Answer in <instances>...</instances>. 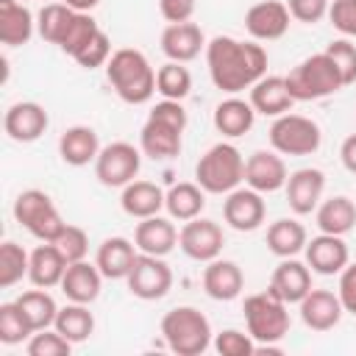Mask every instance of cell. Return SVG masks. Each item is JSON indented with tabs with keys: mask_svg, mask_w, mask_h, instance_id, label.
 Segmentation results:
<instances>
[{
	"mask_svg": "<svg viewBox=\"0 0 356 356\" xmlns=\"http://www.w3.org/2000/svg\"><path fill=\"white\" fill-rule=\"evenodd\" d=\"M97 31H100V25L95 22V17H92L89 11H75L70 28L64 31V36H61V42H58V50L67 53V56H75Z\"/></svg>",
	"mask_w": 356,
	"mask_h": 356,
	"instance_id": "obj_41",
	"label": "cell"
},
{
	"mask_svg": "<svg viewBox=\"0 0 356 356\" xmlns=\"http://www.w3.org/2000/svg\"><path fill=\"white\" fill-rule=\"evenodd\" d=\"M245 325L256 345H278L289 331V312L286 303L275 292H256L245 298Z\"/></svg>",
	"mask_w": 356,
	"mask_h": 356,
	"instance_id": "obj_7",
	"label": "cell"
},
{
	"mask_svg": "<svg viewBox=\"0 0 356 356\" xmlns=\"http://www.w3.org/2000/svg\"><path fill=\"white\" fill-rule=\"evenodd\" d=\"M161 337L178 356H200L211 348V323L195 306H175L161 317Z\"/></svg>",
	"mask_w": 356,
	"mask_h": 356,
	"instance_id": "obj_4",
	"label": "cell"
},
{
	"mask_svg": "<svg viewBox=\"0 0 356 356\" xmlns=\"http://www.w3.org/2000/svg\"><path fill=\"white\" fill-rule=\"evenodd\" d=\"M328 19L342 36L353 39L356 36V0H331Z\"/></svg>",
	"mask_w": 356,
	"mask_h": 356,
	"instance_id": "obj_47",
	"label": "cell"
},
{
	"mask_svg": "<svg viewBox=\"0 0 356 356\" xmlns=\"http://www.w3.org/2000/svg\"><path fill=\"white\" fill-rule=\"evenodd\" d=\"M28 264H31V253L22 245L11 239L3 242L0 245V289H11L22 278H28Z\"/></svg>",
	"mask_w": 356,
	"mask_h": 356,
	"instance_id": "obj_39",
	"label": "cell"
},
{
	"mask_svg": "<svg viewBox=\"0 0 356 356\" xmlns=\"http://www.w3.org/2000/svg\"><path fill=\"white\" fill-rule=\"evenodd\" d=\"M325 53L334 58V64H337V70L342 75V83L345 86L356 83V44L348 36H342V39H334L325 47Z\"/></svg>",
	"mask_w": 356,
	"mask_h": 356,
	"instance_id": "obj_46",
	"label": "cell"
},
{
	"mask_svg": "<svg viewBox=\"0 0 356 356\" xmlns=\"http://www.w3.org/2000/svg\"><path fill=\"white\" fill-rule=\"evenodd\" d=\"M303 253H306V264L317 275H339L350 264V250H348L345 239L337 236V234H323L320 231L317 236H312L306 242Z\"/></svg>",
	"mask_w": 356,
	"mask_h": 356,
	"instance_id": "obj_17",
	"label": "cell"
},
{
	"mask_svg": "<svg viewBox=\"0 0 356 356\" xmlns=\"http://www.w3.org/2000/svg\"><path fill=\"white\" fill-rule=\"evenodd\" d=\"M214 128L217 134H222L225 139H236V136H245L253 122H256V108L250 106V100H242L236 95L220 100L214 106Z\"/></svg>",
	"mask_w": 356,
	"mask_h": 356,
	"instance_id": "obj_28",
	"label": "cell"
},
{
	"mask_svg": "<svg viewBox=\"0 0 356 356\" xmlns=\"http://www.w3.org/2000/svg\"><path fill=\"white\" fill-rule=\"evenodd\" d=\"M264 214H267L264 197H261V192H256V189H250V186H236V189H231V192L225 195V200H222V220H225L234 231L250 234V231L261 228Z\"/></svg>",
	"mask_w": 356,
	"mask_h": 356,
	"instance_id": "obj_13",
	"label": "cell"
},
{
	"mask_svg": "<svg viewBox=\"0 0 356 356\" xmlns=\"http://www.w3.org/2000/svg\"><path fill=\"white\" fill-rule=\"evenodd\" d=\"M270 147L281 156H312L323 145V131L312 117L303 114H281L270 125Z\"/></svg>",
	"mask_w": 356,
	"mask_h": 356,
	"instance_id": "obj_9",
	"label": "cell"
},
{
	"mask_svg": "<svg viewBox=\"0 0 356 356\" xmlns=\"http://www.w3.org/2000/svg\"><path fill=\"white\" fill-rule=\"evenodd\" d=\"M286 178H289V172H286V164L278 150H253L245 159V186H250L261 195L284 189Z\"/></svg>",
	"mask_w": 356,
	"mask_h": 356,
	"instance_id": "obj_16",
	"label": "cell"
},
{
	"mask_svg": "<svg viewBox=\"0 0 356 356\" xmlns=\"http://www.w3.org/2000/svg\"><path fill=\"white\" fill-rule=\"evenodd\" d=\"M156 92L164 100H184L192 92V72L181 61H167L156 70Z\"/></svg>",
	"mask_w": 356,
	"mask_h": 356,
	"instance_id": "obj_38",
	"label": "cell"
},
{
	"mask_svg": "<svg viewBox=\"0 0 356 356\" xmlns=\"http://www.w3.org/2000/svg\"><path fill=\"white\" fill-rule=\"evenodd\" d=\"M186 108L181 106V100H159L142 131H139V150L142 156L153 159V161H170L181 153L184 147V131H186Z\"/></svg>",
	"mask_w": 356,
	"mask_h": 356,
	"instance_id": "obj_2",
	"label": "cell"
},
{
	"mask_svg": "<svg viewBox=\"0 0 356 356\" xmlns=\"http://www.w3.org/2000/svg\"><path fill=\"white\" fill-rule=\"evenodd\" d=\"M100 153V139L92 125H70L58 136V156L70 167H86L95 164Z\"/></svg>",
	"mask_w": 356,
	"mask_h": 356,
	"instance_id": "obj_27",
	"label": "cell"
},
{
	"mask_svg": "<svg viewBox=\"0 0 356 356\" xmlns=\"http://www.w3.org/2000/svg\"><path fill=\"white\" fill-rule=\"evenodd\" d=\"M323 189H325V175L323 170L317 167H300L295 172H289L286 178V203L292 209V214L303 217V214H312L320 200H323Z\"/></svg>",
	"mask_w": 356,
	"mask_h": 356,
	"instance_id": "obj_18",
	"label": "cell"
},
{
	"mask_svg": "<svg viewBox=\"0 0 356 356\" xmlns=\"http://www.w3.org/2000/svg\"><path fill=\"white\" fill-rule=\"evenodd\" d=\"M250 106L256 108V114L264 117H281L295 106V97L286 89V78L284 75H264L250 86Z\"/></svg>",
	"mask_w": 356,
	"mask_h": 356,
	"instance_id": "obj_26",
	"label": "cell"
},
{
	"mask_svg": "<svg viewBox=\"0 0 356 356\" xmlns=\"http://www.w3.org/2000/svg\"><path fill=\"white\" fill-rule=\"evenodd\" d=\"M14 220L39 242H53L61 228L67 225L61 211L56 209L53 197L42 189H25L17 195L14 200V209H11Z\"/></svg>",
	"mask_w": 356,
	"mask_h": 356,
	"instance_id": "obj_8",
	"label": "cell"
},
{
	"mask_svg": "<svg viewBox=\"0 0 356 356\" xmlns=\"http://www.w3.org/2000/svg\"><path fill=\"white\" fill-rule=\"evenodd\" d=\"M222 245H225V234L220 228V222L209 220V217H195V220H186L178 231V248L186 259L192 261H211L222 253Z\"/></svg>",
	"mask_w": 356,
	"mask_h": 356,
	"instance_id": "obj_12",
	"label": "cell"
},
{
	"mask_svg": "<svg viewBox=\"0 0 356 356\" xmlns=\"http://www.w3.org/2000/svg\"><path fill=\"white\" fill-rule=\"evenodd\" d=\"M139 167H142L139 147H134L131 142H111L100 147L95 159V178L108 189H122L139 175Z\"/></svg>",
	"mask_w": 356,
	"mask_h": 356,
	"instance_id": "obj_10",
	"label": "cell"
},
{
	"mask_svg": "<svg viewBox=\"0 0 356 356\" xmlns=\"http://www.w3.org/2000/svg\"><path fill=\"white\" fill-rule=\"evenodd\" d=\"M306 242H309L306 228L295 217H281V220L270 222V228H267V248L278 259H289V256L303 253Z\"/></svg>",
	"mask_w": 356,
	"mask_h": 356,
	"instance_id": "obj_34",
	"label": "cell"
},
{
	"mask_svg": "<svg viewBox=\"0 0 356 356\" xmlns=\"http://www.w3.org/2000/svg\"><path fill=\"white\" fill-rule=\"evenodd\" d=\"M211 345L220 356H253L256 353V339L245 331H236V328L220 331Z\"/></svg>",
	"mask_w": 356,
	"mask_h": 356,
	"instance_id": "obj_45",
	"label": "cell"
},
{
	"mask_svg": "<svg viewBox=\"0 0 356 356\" xmlns=\"http://www.w3.org/2000/svg\"><path fill=\"white\" fill-rule=\"evenodd\" d=\"M289 8L281 0H261L245 11V31L253 42H275L289 31Z\"/></svg>",
	"mask_w": 356,
	"mask_h": 356,
	"instance_id": "obj_14",
	"label": "cell"
},
{
	"mask_svg": "<svg viewBox=\"0 0 356 356\" xmlns=\"http://www.w3.org/2000/svg\"><path fill=\"white\" fill-rule=\"evenodd\" d=\"M53 245L61 250V256L70 264L86 259V253H89V236H86V231L81 225H70V222L61 228V234L53 239Z\"/></svg>",
	"mask_w": 356,
	"mask_h": 356,
	"instance_id": "obj_44",
	"label": "cell"
},
{
	"mask_svg": "<svg viewBox=\"0 0 356 356\" xmlns=\"http://www.w3.org/2000/svg\"><path fill=\"white\" fill-rule=\"evenodd\" d=\"M242 286H245V275H242V267L231 259H211L206 261L203 267V289L211 300H234L242 295Z\"/></svg>",
	"mask_w": 356,
	"mask_h": 356,
	"instance_id": "obj_22",
	"label": "cell"
},
{
	"mask_svg": "<svg viewBox=\"0 0 356 356\" xmlns=\"http://www.w3.org/2000/svg\"><path fill=\"white\" fill-rule=\"evenodd\" d=\"M339 161H342V167H345L350 175H356V134L345 136V142H342V147H339Z\"/></svg>",
	"mask_w": 356,
	"mask_h": 356,
	"instance_id": "obj_51",
	"label": "cell"
},
{
	"mask_svg": "<svg viewBox=\"0 0 356 356\" xmlns=\"http://www.w3.org/2000/svg\"><path fill=\"white\" fill-rule=\"evenodd\" d=\"M195 181L206 195H228L245 181V159L236 145L217 142L195 164Z\"/></svg>",
	"mask_w": 356,
	"mask_h": 356,
	"instance_id": "obj_6",
	"label": "cell"
},
{
	"mask_svg": "<svg viewBox=\"0 0 356 356\" xmlns=\"http://www.w3.org/2000/svg\"><path fill=\"white\" fill-rule=\"evenodd\" d=\"M314 220L323 234L345 236L356 228V203L348 195H334L328 200H320V206L314 209Z\"/></svg>",
	"mask_w": 356,
	"mask_h": 356,
	"instance_id": "obj_32",
	"label": "cell"
},
{
	"mask_svg": "<svg viewBox=\"0 0 356 356\" xmlns=\"http://www.w3.org/2000/svg\"><path fill=\"white\" fill-rule=\"evenodd\" d=\"M328 6H331V0H286L292 19L303 22V25H314L323 17H328Z\"/></svg>",
	"mask_w": 356,
	"mask_h": 356,
	"instance_id": "obj_48",
	"label": "cell"
},
{
	"mask_svg": "<svg viewBox=\"0 0 356 356\" xmlns=\"http://www.w3.org/2000/svg\"><path fill=\"white\" fill-rule=\"evenodd\" d=\"M25 350L28 356H70L72 350V342L58 334L56 328H42V331H33V337L25 342Z\"/></svg>",
	"mask_w": 356,
	"mask_h": 356,
	"instance_id": "obj_42",
	"label": "cell"
},
{
	"mask_svg": "<svg viewBox=\"0 0 356 356\" xmlns=\"http://www.w3.org/2000/svg\"><path fill=\"white\" fill-rule=\"evenodd\" d=\"M139 256V248L136 242L125 239V236H108L100 242L97 253H95V264L97 270L103 273V278H111V281H125L134 261Z\"/></svg>",
	"mask_w": 356,
	"mask_h": 356,
	"instance_id": "obj_23",
	"label": "cell"
},
{
	"mask_svg": "<svg viewBox=\"0 0 356 356\" xmlns=\"http://www.w3.org/2000/svg\"><path fill=\"white\" fill-rule=\"evenodd\" d=\"M206 67L211 83L225 95H239L267 75V50L256 42L214 36L206 44Z\"/></svg>",
	"mask_w": 356,
	"mask_h": 356,
	"instance_id": "obj_1",
	"label": "cell"
},
{
	"mask_svg": "<svg viewBox=\"0 0 356 356\" xmlns=\"http://www.w3.org/2000/svg\"><path fill=\"white\" fill-rule=\"evenodd\" d=\"M161 53L167 56V61H195L200 56V50H206V36L200 31L197 22H172L161 31Z\"/></svg>",
	"mask_w": 356,
	"mask_h": 356,
	"instance_id": "obj_20",
	"label": "cell"
},
{
	"mask_svg": "<svg viewBox=\"0 0 356 356\" xmlns=\"http://www.w3.org/2000/svg\"><path fill=\"white\" fill-rule=\"evenodd\" d=\"M164 209L172 220L178 222H186V220H195L200 217V211L206 209V192L200 189V184L195 181H181V184H172L164 195Z\"/></svg>",
	"mask_w": 356,
	"mask_h": 356,
	"instance_id": "obj_33",
	"label": "cell"
},
{
	"mask_svg": "<svg viewBox=\"0 0 356 356\" xmlns=\"http://www.w3.org/2000/svg\"><path fill=\"white\" fill-rule=\"evenodd\" d=\"M72 17H75V11L67 3H47L36 14V31H39V36L47 44H56L58 47V42H61L64 31L70 28Z\"/></svg>",
	"mask_w": 356,
	"mask_h": 356,
	"instance_id": "obj_37",
	"label": "cell"
},
{
	"mask_svg": "<svg viewBox=\"0 0 356 356\" xmlns=\"http://www.w3.org/2000/svg\"><path fill=\"white\" fill-rule=\"evenodd\" d=\"M286 89L289 95L295 97V103H306V100H323V97H331L337 95L345 83H342V75L334 64V58L323 50V53H314L309 58H303L300 64H295L286 75Z\"/></svg>",
	"mask_w": 356,
	"mask_h": 356,
	"instance_id": "obj_5",
	"label": "cell"
},
{
	"mask_svg": "<svg viewBox=\"0 0 356 356\" xmlns=\"http://www.w3.org/2000/svg\"><path fill=\"white\" fill-rule=\"evenodd\" d=\"M75 64L78 67H83V70H97V67H106L108 64V58H111V39H108V33L100 28L75 56Z\"/></svg>",
	"mask_w": 356,
	"mask_h": 356,
	"instance_id": "obj_43",
	"label": "cell"
},
{
	"mask_svg": "<svg viewBox=\"0 0 356 356\" xmlns=\"http://www.w3.org/2000/svg\"><path fill=\"white\" fill-rule=\"evenodd\" d=\"M125 284H128V292L139 300H161L172 289V270L164 261V256L139 253Z\"/></svg>",
	"mask_w": 356,
	"mask_h": 356,
	"instance_id": "obj_11",
	"label": "cell"
},
{
	"mask_svg": "<svg viewBox=\"0 0 356 356\" xmlns=\"http://www.w3.org/2000/svg\"><path fill=\"white\" fill-rule=\"evenodd\" d=\"M17 303H19V309L25 312L28 323L33 325V331L53 328L56 314H58V306H56V300H53V295H50L47 289H42V286L28 289V292H22V295L17 298Z\"/></svg>",
	"mask_w": 356,
	"mask_h": 356,
	"instance_id": "obj_36",
	"label": "cell"
},
{
	"mask_svg": "<svg viewBox=\"0 0 356 356\" xmlns=\"http://www.w3.org/2000/svg\"><path fill=\"white\" fill-rule=\"evenodd\" d=\"M298 306H300L303 325L312 328V331H331V328L339 325V320L345 314L339 295L331 292V289H314L312 286V292Z\"/></svg>",
	"mask_w": 356,
	"mask_h": 356,
	"instance_id": "obj_21",
	"label": "cell"
},
{
	"mask_svg": "<svg viewBox=\"0 0 356 356\" xmlns=\"http://www.w3.org/2000/svg\"><path fill=\"white\" fill-rule=\"evenodd\" d=\"M36 19L28 6L17 0H0V42L6 47H22L31 42Z\"/></svg>",
	"mask_w": 356,
	"mask_h": 356,
	"instance_id": "obj_31",
	"label": "cell"
},
{
	"mask_svg": "<svg viewBox=\"0 0 356 356\" xmlns=\"http://www.w3.org/2000/svg\"><path fill=\"white\" fill-rule=\"evenodd\" d=\"M106 78L117 97L128 106H142L156 95V70L136 47H120L106 64Z\"/></svg>",
	"mask_w": 356,
	"mask_h": 356,
	"instance_id": "obj_3",
	"label": "cell"
},
{
	"mask_svg": "<svg viewBox=\"0 0 356 356\" xmlns=\"http://www.w3.org/2000/svg\"><path fill=\"white\" fill-rule=\"evenodd\" d=\"M61 3H67L72 11H92L100 0H61Z\"/></svg>",
	"mask_w": 356,
	"mask_h": 356,
	"instance_id": "obj_52",
	"label": "cell"
},
{
	"mask_svg": "<svg viewBox=\"0 0 356 356\" xmlns=\"http://www.w3.org/2000/svg\"><path fill=\"white\" fill-rule=\"evenodd\" d=\"M67 259L61 256V250L53 242H42L39 248L31 250V264H28V281L33 286L42 289H53L61 284L64 273H67Z\"/></svg>",
	"mask_w": 356,
	"mask_h": 356,
	"instance_id": "obj_30",
	"label": "cell"
},
{
	"mask_svg": "<svg viewBox=\"0 0 356 356\" xmlns=\"http://www.w3.org/2000/svg\"><path fill=\"white\" fill-rule=\"evenodd\" d=\"M337 295H339V300H342V309L356 317V261L348 264V267L339 273V289H337Z\"/></svg>",
	"mask_w": 356,
	"mask_h": 356,
	"instance_id": "obj_50",
	"label": "cell"
},
{
	"mask_svg": "<svg viewBox=\"0 0 356 356\" xmlns=\"http://www.w3.org/2000/svg\"><path fill=\"white\" fill-rule=\"evenodd\" d=\"M134 242L139 248V253H150V256H167L175 245H178V228L172 222V217H145L136 222L134 228Z\"/></svg>",
	"mask_w": 356,
	"mask_h": 356,
	"instance_id": "obj_24",
	"label": "cell"
},
{
	"mask_svg": "<svg viewBox=\"0 0 356 356\" xmlns=\"http://www.w3.org/2000/svg\"><path fill=\"white\" fill-rule=\"evenodd\" d=\"M100 284H103V273L97 270V264L81 259V261L67 264V273H64V278H61L58 286H61V292H64L67 300H72V303H86V306H89V303L97 300Z\"/></svg>",
	"mask_w": 356,
	"mask_h": 356,
	"instance_id": "obj_25",
	"label": "cell"
},
{
	"mask_svg": "<svg viewBox=\"0 0 356 356\" xmlns=\"http://www.w3.org/2000/svg\"><path fill=\"white\" fill-rule=\"evenodd\" d=\"M197 0H159V14L172 25V22H189L195 17Z\"/></svg>",
	"mask_w": 356,
	"mask_h": 356,
	"instance_id": "obj_49",
	"label": "cell"
},
{
	"mask_svg": "<svg viewBox=\"0 0 356 356\" xmlns=\"http://www.w3.org/2000/svg\"><path fill=\"white\" fill-rule=\"evenodd\" d=\"M47 125H50V117H47L44 106L36 100L11 103L3 114V131L8 134V139H14L19 145L36 142L47 131Z\"/></svg>",
	"mask_w": 356,
	"mask_h": 356,
	"instance_id": "obj_15",
	"label": "cell"
},
{
	"mask_svg": "<svg viewBox=\"0 0 356 356\" xmlns=\"http://www.w3.org/2000/svg\"><path fill=\"white\" fill-rule=\"evenodd\" d=\"M164 189L153 181H131L128 186H122L120 192V206L128 217L134 220H145V217H153L164 209Z\"/></svg>",
	"mask_w": 356,
	"mask_h": 356,
	"instance_id": "obj_29",
	"label": "cell"
},
{
	"mask_svg": "<svg viewBox=\"0 0 356 356\" xmlns=\"http://www.w3.org/2000/svg\"><path fill=\"white\" fill-rule=\"evenodd\" d=\"M53 328H56L58 334H64L72 345H78V342H86V339L95 334V314L89 312L86 303H72V300H70L67 306L58 309Z\"/></svg>",
	"mask_w": 356,
	"mask_h": 356,
	"instance_id": "obj_35",
	"label": "cell"
},
{
	"mask_svg": "<svg viewBox=\"0 0 356 356\" xmlns=\"http://www.w3.org/2000/svg\"><path fill=\"white\" fill-rule=\"evenodd\" d=\"M270 292H275L286 306L300 303L312 292V267L295 256L281 259L270 275Z\"/></svg>",
	"mask_w": 356,
	"mask_h": 356,
	"instance_id": "obj_19",
	"label": "cell"
},
{
	"mask_svg": "<svg viewBox=\"0 0 356 356\" xmlns=\"http://www.w3.org/2000/svg\"><path fill=\"white\" fill-rule=\"evenodd\" d=\"M33 337V325L28 323L25 312L17 300L0 306V342L3 345H19Z\"/></svg>",
	"mask_w": 356,
	"mask_h": 356,
	"instance_id": "obj_40",
	"label": "cell"
}]
</instances>
